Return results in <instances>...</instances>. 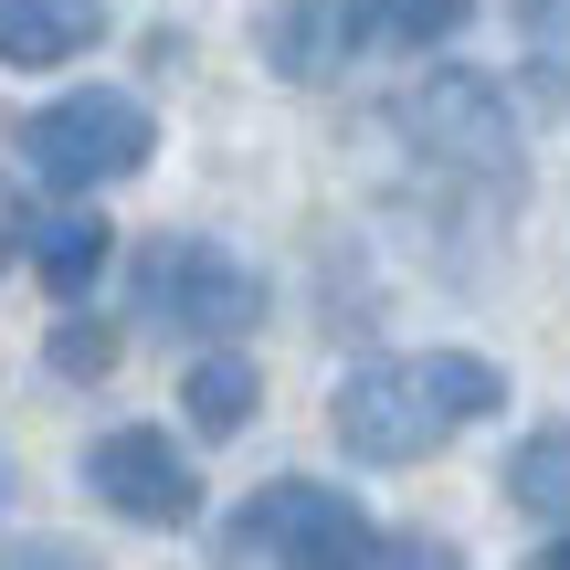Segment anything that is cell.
<instances>
[{"instance_id": "8fae6325", "label": "cell", "mask_w": 570, "mask_h": 570, "mask_svg": "<svg viewBox=\"0 0 570 570\" xmlns=\"http://www.w3.org/2000/svg\"><path fill=\"white\" fill-rule=\"evenodd\" d=\"M508 497L529 518H570V423H539L529 444L508 454Z\"/></svg>"}, {"instance_id": "5bb4252c", "label": "cell", "mask_w": 570, "mask_h": 570, "mask_svg": "<svg viewBox=\"0 0 570 570\" xmlns=\"http://www.w3.org/2000/svg\"><path fill=\"white\" fill-rule=\"evenodd\" d=\"M0 570H96L75 550V539H11V550H0Z\"/></svg>"}, {"instance_id": "7c38bea8", "label": "cell", "mask_w": 570, "mask_h": 570, "mask_svg": "<svg viewBox=\"0 0 570 570\" xmlns=\"http://www.w3.org/2000/svg\"><path fill=\"white\" fill-rule=\"evenodd\" d=\"M42 360H53L63 381H106V370H117V327H96V317H63Z\"/></svg>"}, {"instance_id": "8992f818", "label": "cell", "mask_w": 570, "mask_h": 570, "mask_svg": "<svg viewBox=\"0 0 570 570\" xmlns=\"http://www.w3.org/2000/svg\"><path fill=\"white\" fill-rule=\"evenodd\" d=\"M85 487H96L117 518H138V529H180V518H202V475L180 465V444H169L159 423L96 433V444H85Z\"/></svg>"}, {"instance_id": "3957f363", "label": "cell", "mask_w": 570, "mask_h": 570, "mask_svg": "<svg viewBox=\"0 0 570 570\" xmlns=\"http://www.w3.org/2000/svg\"><path fill=\"white\" fill-rule=\"evenodd\" d=\"M138 306L159 327H180V338H244V327L265 317V285L233 265L223 244H180V233H159V244L138 254Z\"/></svg>"}, {"instance_id": "6da1fadb", "label": "cell", "mask_w": 570, "mask_h": 570, "mask_svg": "<svg viewBox=\"0 0 570 570\" xmlns=\"http://www.w3.org/2000/svg\"><path fill=\"white\" fill-rule=\"evenodd\" d=\"M497 402H508L497 360H475V348H423V360L348 370L338 402H327V433H338L360 465H423L433 444H454L465 423H487Z\"/></svg>"}, {"instance_id": "52a82bcc", "label": "cell", "mask_w": 570, "mask_h": 570, "mask_svg": "<svg viewBox=\"0 0 570 570\" xmlns=\"http://www.w3.org/2000/svg\"><path fill=\"white\" fill-rule=\"evenodd\" d=\"M360 32H381L360 0H275V11H265V63L285 85H327Z\"/></svg>"}, {"instance_id": "2e32d148", "label": "cell", "mask_w": 570, "mask_h": 570, "mask_svg": "<svg viewBox=\"0 0 570 570\" xmlns=\"http://www.w3.org/2000/svg\"><path fill=\"white\" fill-rule=\"evenodd\" d=\"M370 570H465V560H454L444 539H381V560H370Z\"/></svg>"}, {"instance_id": "5b68a950", "label": "cell", "mask_w": 570, "mask_h": 570, "mask_svg": "<svg viewBox=\"0 0 570 570\" xmlns=\"http://www.w3.org/2000/svg\"><path fill=\"white\" fill-rule=\"evenodd\" d=\"M402 138L433 148L444 169H475V180H508L518 169V117L487 75H423L402 96Z\"/></svg>"}, {"instance_id": "9c48e42d", "label": "cell", "mask_w": 570, "mask_h": 570, "mask_svg": "<svg viewBox=\"0 0 570 570\" xmlns=\"http://www.w3.org/2000/svg\"><path fill=\"white\" fill-rule=\"evenodd\" d=\"M180 402H190V423H202V433H244V423H254V402H265V381H254V360L212 348V360H190V370H180Z\"/></svg>"}, {"instance_id": "277c9868", "label": "cell", "mask_w": 570, "mask_h": 570, "mask_svg": "<svg viewBox=\"0 0 570 570\" xmlns=\"http://www.w3.org/2000/svg\"><path fill=\"white\" fill-rule=\"evenodd\" d=\"M244 539L275 570H370V560H381L370 518L348 508L338 487H317V475H275V487H254L244 497Z\"/></svg>"}, {"instance_id": "7a4b0ae2", "label": "cell", "mask_w": 570, "mask_h": 570, "mask_svg": "<svg viewBox=\"0 0 570 570\" xmlns=\"http://www.w3.org/2000/svg\"><path fill=\"white\" fill-rule=\"evenodd\" d=\"M148 148H159V127H148V106L117 96V85H85V96L42 106V117L21 127V159H32L53 190L127 180V169H148Z\"/></svg>"}, {"instance_id": "30bf717a", "label": "cell", "mask_w": 570, "mask_h": 570, "mask_svg": "<svg viewBox=\"0 0 570 570\" xmlns=\"http://www.w3.org/2000/svg\"><path fill=\"white\" fill-rule=\"evenodd\" d=\"M106 254H117V244H106L96 212H53V223L32 233V265H42V285H53V296H85V285L106 275Z\"/></svg>"}, {"instance_id": "4fadbf2b", "label": "cell", "mask_w": 570, "mask_h": 570, "mask_svg": "<svg viewBox=\"0 0 570 570\" xmlns=\"http://www.w3.org/2000/svg\"><path fill=\"white\" fill-rule=\"evenodd\" d=\"M465 11H475V0H381L370 21H381V42H444Z\"/></svg>"}, {"instance_id": "9a60e30c", "label": "cell", "mask_w": 570, "mask_h": 570, "mask_svg": "<svg viewBox=\"0 0 570 570\" xmlns=\"http://www.w3.org/2000/svg\"><path fill=\"white\" fill-rule=\"evenodd\" d=\"M518 32H529L539 53H570V0H518Z\"/></svg>"}, {"instance_id": "e0dca14e", "label": "cell", "mask_w": 570, "mask_h": 570, "mask_svg": "<svg viewBox=\"0 0 570 570\" xmlns=\"http://www.w3.org/2000/svg\"><path fill=\"white\" fill-rule=\"evenodd\" d=\"M529 570H570V529H560V539H550V550H539Z\"/></svg>"}, {"instance_id": "ba28073f", "label": "cell", "mask_w": 570, "mask_h": 570, "mask_svg": "<svg viewBox=\"0 0 570 570\" xmlns=\"http://www.w3.org/2000/svg\"><path fill=\"white\" fill-rule=\"evenodd\" d=\"M96 32H106L96 0H0V63H21V75H42V63H75Z\"/></svg>"}]
</instances>
